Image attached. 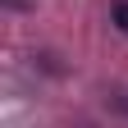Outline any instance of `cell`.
<instances>
[{"mask_svg":"<svg viewBox=\"0 0 128 128\" xmlns=\"http://www.w3.org/2000/svg\"><path fill=\"white\" fill-rule=\"evenodd\" d=\"M110 18H114L119 32H128V0H114V5H110Z\"/></svg>","mask_w":128,"mask_h":128,"instance_id":"6da1fadb","label":"cell"},{"mask_svg":"<svg viewBox=\"0 0 128 128\" xmlns=\"http://www.w3.org/2000/svg\"><path fill=\"white\" fill-rule=\"evenodd\" d=\"M110 105H114L119 114H128V87H114V92H110Z\"/></svg>","mask_w":128,"mask_h":128,"instance_id":"7a4b0ae2","label":"cell"},{"mask_svg":"<svg viewBox=\"0 0 128 128\" xmlns=\"http://www.w3.org/2000/svg\"><path fill=\"white\" fill-rule=\"evenodd\" d=\"M5 5H9V9H23V5H28V0H5Z\"/></svg>","mask_w":128,"mask_h":128,"instance_id":"3957f363","label":"cell"}]
</instances>
